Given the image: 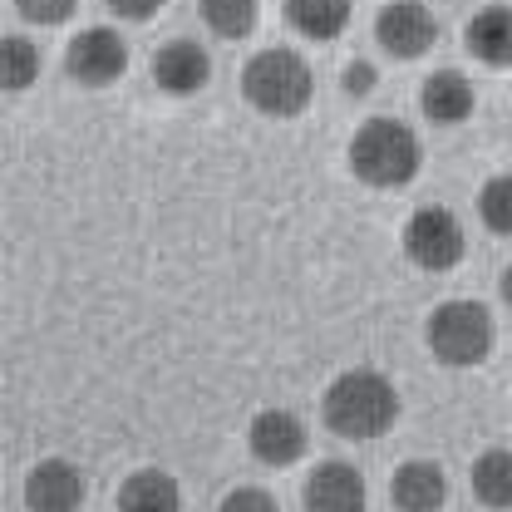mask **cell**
I'll return each mask as SVG.
<instances>
[{
  "label": "cell",
  "mask_w": 512,
  "mask_h": 512,
  "mask_svg": "<svg viewBox=\"0 0 512 512\" xmlns=\"http://www.w3.org/2000/svg\"><path fill=\"white\" fill-rule=\"evenodd\" d=\"M79 0H15V10L30 20V25H64L74 15Z\"/></svg>",
  "instance_id": "cell-21"
},
{
  "label": "cell",
  "mask_w": 512,
  "mask_h": 512,
  "mask_svg": "<svg viewBox=\"0 0 512 512\" xmlns=\"http://www.w3.org/2000/svg\"><path fill=\"white\" fill-rule=\"evenodd\" d=\"M217 512H281V508H276V498L266 488H232Z\"/></svg>",
  "instance_id": "cell-22"
},
{
  "label": "cell",
  "mask_w": 512,
  "mask_h": 512,
  "mask_svg": "<svg viewBox=\"0 0 512 512\" xmlns=\"http://www.w3.org/2000/svg\"><path fill=\"white\" fill-rule=\"evenodd\" d=\"M119 512H183V488L163 468H138L119 488Z\"/></svg>",
  "instance_id": "cell-15"
},
{
  "label": "cell",
  "mask_w": 512,
  "mask_h": 512,
  "mask_svg": "<svg viewBox=\"0 0 512 512\" xmlns=\"http://www.w3.org/2000/svg\"><path fill=\"white\" fill-rule=\"evenodd\" d=\"M320 419L335 439H355V444H370L394 429L399 419V389L394 380L375 370V365H355L345 375L325 384V399H320Z\"/></svg>",
  "instance_id": "cell-1"
},
{
  "label": "cell",
  "mask_w": 512,
  "mask_h": 512,
  "mask_svg": "<svg viewBox=\"0 0 512 512\" xmlns=\"http://www.w3.org/2000/svg\"><path fill=\"white\" fill-rule=\"evenodd\" d=\"M389 503L399 512H444L448 503V473L434 458H409L389 478Z\"/></svg>",
  "instance_id": "cell-11"
},
{
  "label": "cell",
  "mask_w": 512,
  "mask_h": 512,
  "mask_svg": "<svg viewBox=\"0 0 512 512\" xmlns=\"http://www.w3.org/2000/svg\"><path fill=\"white\" fill-rule=\"evenodd\" d=\"M64 69L84 89H109L114 79H124V69H128V40L119 30H109V25H89V30H79L69 40Z\"/></svg>",
  "instance_id": "cell-6"
},
{
  "label": "cell",
  "mask_w": 512,
  "mask_h": 512,
  "mask_svg": "<svg viewBox=\"0 0 512 512\" xmlns=\"http://www.w3.org/2000/svg\"><path fill=\"white\" fill-rule=\"evenodd\" d=\"M242 94H247V104L256 114H266V119H296L316 99V79H311V64L301 60L296 50L271 45V50H256L247 60Z\"/></svg>",
  "instance_id": "cell-3"
},
{
  "label": "cell",
  "mask_w": 512,
  "mask_h": 512,
  "mask_svg": "<svg viewBox=\"0 0 512 512\" xmlns=\"http://www.w3.org/2000/svg\"><path fill=\"white\" fill-rule=\"evenodd\" d=\"M493 340H498V325L488 316V306H478V301H444L424 320V345L448 370L483 365L493 355Z\"/></svg>",
  "instance_id": "cell-4"
},
{
  "label": "cell",
  "mask_w": 512,
  "mask_h": 512,
  "mask_svg": "<svg viewBox=\"0 0 512 512\" xmlns=\"http://www.w3.org/2000/svg\"><path fill=\"white\" fill-rule=\"evenodd\" d=\"M463 252H468V232H463L458 212H448L439 202L409 212V222H404V256L419 271H453L463 261Z\"/></svg>",
  "instance_id": "cell-5"
},
{
  "label": "cell",
  "mask_w": 512,
  "mask_h": 512,
  "mask_svg": "<svg viewBox=\"0 0 512 512\" xmlns=\"http://www.w3.org/2000/svg\"><path fill=\"white\" fill-rule=\"evenodd\" d=\"M375 64L370 60H350L345 64V74H340V89L350 94V99H365V94H375Z\"/></svg>",
  "instance_id": "cell-23"
},
{
  "label": "cell",
  "mask_w": 512,
  "mask_h": 512,
  "mask_svg": "<svg viewBox=\"0 0 512 512\" xmlns=\"http://www.w3.org/2000/svg\"><path fill=\"white\" fill-rule=\"evenodd\" d=\"M463 45L473 60L493 64V69H512V5H483L463 25Z\"/></svg>",
  "instance_id": "cell-14"
},
{
  "label": "cell",
  "mask_w": 512,
  "mask_h": 512,
  "mask_svg": "<svg viewBox=\"0 0 512 512\" xmlns=\"http://www.w3.org/2000/svg\"><path fill=\"white\" fill-rule=\"evenodd\" d=\"M306 444H311V434H306L301 414H291V409H261L252 424H247V448H252L256 463H266V468L301 463Z\"/></svg>",
  "instance_id": "cell-8"
},
{
  "label": "cell",
  "mask_w": 512,
  "mask_h": 512,
  "mask_svg": "<svg viewBox=\"0 0 512 512\" xmlns=\"http://www.w3.org/2000/svg\"><path fill=\"white\" fill-rule=\"evenodd\" d=\"M424 168L419 133L399 119H365L350 138V173L370 188H409Z\"/></svg>",
  "instance_id": "cell-2"
},
{
  "label": "cell",
  "mask_w": 512,
  "mask_h": 512,
  "mask_svg": "<svg viewBox=\"0 0 512 512\" xmlns=\"http://www.w3.org/2000/svg\"><path fill=\"white\" fill-rule=\"evenodd\" d=\"M478 217L488 232L498 237H512V173H493L483 192H478Z\"/></svg>",
  "instance_id": "cell-20"
},
{
  "label": "cell",
  "mask_w": 512,
  "mask_h": 512,
  "mask_svg": "<svg viewBox=\"0 0 512 512\" xmlns=\"http://www.w3.org/2000/svg\"><path fill=\"white\" fill-rule=\"evenodd\" d=\"M212 79V55L197 45V40H168L158 55H153V84L163 94H178L188 99L197 89H207Z\"/></svg>",
  "instance_id": "cell-12"
},
{
  "label": "cell",
  "mask_w": 512,
  "mask_h": 512,
  "mask_svg": "<svg viewBox=\"0 0 512 512\" xmlns=\"http://www.w3.org/2000/svg\"><path fill=\"white\" fill-rule=\"evenodd\" d=\"M109 10H114L119 20H133V25H143V20H153V15L163 10V0H109Z\"/></svg>",
  "instance_id": "cell-24"
},
{
  "label": "cell",
  "mask_w": 512,
  "mask_h": 512,
  "mask_svg": "<svg viewBox=\"0 0 512 512\" xmlns=\"http://www.w3.org/2000/svg\"><path fill=\"white\" fill-rule=\"evenodd\" d=\"M498 291H503V301H508V306H512V266H508V271H503V276H498Z\"/></svg>",
  "instance_id": "cell-25"
},
{
  "label": "cell",
  "mask_w": 512,
  "mask_h": 512,
  "mask_svg": "<svg viewBox=\"0 0 512 512\" xmlns=\"http://www.w3.org/2000/svg\"><path fill=\"white\" fill-rule=\"evenodd\" d=\"M89 498V483L79 473V463L69 458H40L25 473V508L30 512H79Z\"/></svg>",
  "instance_id": "cell-9"
},
{
  "label": "cell",
  "mask_w": 512,
  "mask_h": 512,
  "mask_svg": "<svg viewBox=\"0 0 512 512\" xmlns=\"http://www.w3.org/2000/svg\"><path fill=\"white\" fill-rule=\"evenodd\" d=\"M301 503L306 512H365L370 508V488H365V473L355 463H316L306 488H301Z\"/></svg>",
  "instance_id": "cell-10"
},
{
  "label": "cell",
  "mask_w": 512,
  "mask_h": 512,
  "mask_svg": "<svg viewBox=\"0 0 512 512\" xmlns=\"http://www.w3.org/2000/svg\"><path fill=\"white\" fill-rule=\"evenodd\" d=\"M261 20L256 0H202V25L222 40H247Z\"/></svg>",
  "instance_id": "cell-18"
},
{
  "label": "cell",
  "mask_w": 512,
  "mask_h": 512,
  "mask_svg": "<svg viewBox=\"0 0 512 512\" xmlns=\"http://www.w3.org/2000/svg\"><path fill=\"white\" fill-rule=\"evenodd\" d=\"M473 498L483 508H512V448H488L473 458Z\"/></svg>",
  "instance_id": "cell-17"
},
{
  "label": "cell",
  "mask_w": 512,
  "mask_h": 512,
  "mask_svg": "<svg viewBox=\"0 0 512 512\" xmlns=\"http://www.w3.org/2000/svg\"><path fill=\"white\" fill-rule=\"evenodd\" d=\"M40 79V50L25 40V35H5L0 40V84L10 89V94H20V89H30Z\"/></svg>",
  "instance_id": "cell-19"
},
{
  "label": "cell",
  "mask_w": 512,
  "mask_h": 512,
  "mask_svg": "<svg viewBox=\"0 0 512 512\" xmlns=\"http://www.w3.org/2000/svg\"><path fill=\"white\" fill-rule=\"evenodd\" d=\"M286 20L306 40H335L350 25V0H286Z\"/></svg>",
  "instance_id": "cell-16"
},
{
  "label": "cell",
  "mask_w": 512,
  "mask_h": 512,
  "mask_svg": "<svg viewBox=\"0 0 512 512\" xmlns=\"http://www.w3.org/2000/svg\"><path fill=\"white\" fill-rule=\"evenodd\" d=\"M473 104H478V94H473V84H468L458 69L429 74L424 89H419V109H424V119L439 124V128H458L468 114H473Z\"/></svg>",
  "instance_id": "cell-13"
},
{
  "label": "cell",
  "mask_w": 512,
  "mask_h": 512,
  "mask_svg": "<svg viewBox=\"0 0 512 512\" xmlns=\"http://www.w3.org/2000/svg\"><path fill=\"white\" fill-rule=\"evenodd\" d=\"M375 40H380L384 55H394V60H419V55L434 50L439 20L419 0H389L380 15H375Z\"/></svg>",
  "instance_id": "cell-7"
}]
</instances>
